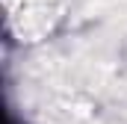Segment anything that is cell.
Listing matches in <instances>:
<instances>
[{
  "label": "cell",
  "mask_w": 127,
  "mask_h": 124,
  "mask_svg": "<svg viewBox=\"0 0 127 124\" xmlns=\"http://www.w3.org/2000/svg\"><path fill=\"white\" fill-rule=\"evenodd\" d=\"M9 124H18V121H15V118H9Z\"/></svg>",
  "instance_id": "obj_1"
}]
</instances>
